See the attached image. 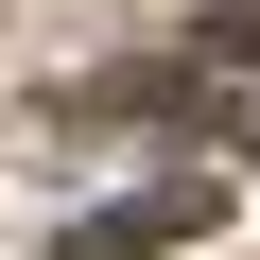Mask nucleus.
<instances>
[{
    "label": "nucleus",
    "instance_id": "f257e3e1",
    "mask_svg": "<svg viewBox=\"0 0 260 260\" xmlns=\"http://www.w3.org/2000/svg\"><path fill=\"white\" fill-rule=\"evenodd\" d=\"M174 225H191V191H121V208H87V225H70L52 260H156Z\"/></svg>",
    "mask_w": 260,
    "mask_h": 260
}]
</instances>
